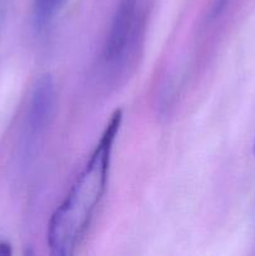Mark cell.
Here are the masks:
<instances>
[{
	"instance_id": "7",
	"label": "cell",
	"mask_w": 255,
	"mask_h": 256,
	"mask_svg": "<svg viewBox=\"0 0 255 256\" xmlns=\"http://www.w3.org/2000/svg\"><path fill=\"white\" fill-rule=\"evenodd\" d=\"M254 155H255V142H254Z\"/></svg>"
},
{
	"instance_id": "1",
	"label": "cell",
	"mask_w": 255,
	"mask_h": 256,
	"mask_svg": "<svg viewBox=\"0 0 255 256\" xmlns=\"http://www.w3.org/2000/svg\"><path fill=\"white\" fill-rule=\"evenodd\" d=\"M122 112L116 110L102 132L84 170L75 180L64 202L56 208L48 225L50 254L69 256L84 239L95 212L105 194L115 139Z\"/></svg>"
},
{
	"instance_id": "4",
	"label": "cell",
	"mask_w": 255,
	"mask_h": 256,
	"mask_svg": "<svg viewBox=\"0 0 255 256\" xmlns=\"http://www.w3.org/2000/svg\"><path fill=\"white\" fill-rule=\"evenodd\" d=\"M66 0H34L32 15L34 24L38 29H44L62 9Z\"/></svg>"
},
{
	"instance_id": "3",
	"label": "cell",
	"mask_w": 255,
	"mask_h": 256,
	"mask_svg": "<svg viewBox=\"0 0 255 256\" xmlns=\"http://www.w3.org/2000/svg\"><path fill=\"white\" fill-rule=\"evenodd\" d=\"M56 105L55 82L49 74L40 78L35 84L30 100L28 114V132L32 140H35L45 132L52 119Z\"/></svg>"
},
{
	"instance_id": "6",
	"label": "cell",
	"mask_w": 255,
	"mask_h": 256,
	"mask_svg": "<svg viewBox=\"0 0 255 256\" xmlns=\"http://www.w3.org/2000/svg\"><path fill=\"white\" fill-rule=\"evenodd\" d=\"M12 254V248L6 242H0V256H9Z\"/></svg>"
},
{
	"instance_id": "2",
	"label": "cell",
	"mask_w": 255,
	"mask_h": 256,
	"mask_svg": "<svg viewBox=\"0 0 255 256\" xmlns=\"http://www.w3.org/2000/svg\"><path fill=\"white\" fill-rule=\"evenodd\" d=\"M144 16L142 0L120 2L102 52L105 66L116 69L125 65L142 35Z\"/></svg>"
},
{
	"instance_id": "5",
	"label": "cell",
	"mask_w": 255,
	"mask_h": 256,
	"mask_svg": "<svg viewBox=\"0 0 255 256\" xmlns=\"http://www.w3.org/2000/svg\"><path fill=\"white\" fill-rule=\"evenodd\" d=\"M226 4H228V0H215L214 5H212V12H210L212 19H215V18L219 16V15L222 14V10L225 9Z\"/></svg>"
}]
</instances>
